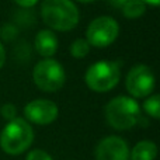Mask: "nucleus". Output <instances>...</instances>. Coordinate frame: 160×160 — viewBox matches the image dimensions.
<instances>
[{"label": "nucleus", "mask_w": 160, "mask_h": 160, "mask_svg": "<svg viewBox=\"0 0 160 160\" xmlns=\"http://www.w3.org/2000/svg\"><path fill=\"white\" fill-rule=\"evenodd\" d=\"M34 142V128L24 117H16L7 121L0 132V148L10 156L27 152Z\"/></svg>", "instance_id": "2"}, {"label": "nucleus", "mask_w": 160, "mask_h": 160, "mask_svg": "<svg viewBox=\"0 0 160 160\" xmlns=\"http://www.w3.org/2000/svg\"><path fill=\"white\" fill-rule=\"evenodd\" d=\"M146 7L148 6L143 3V0H128L124 6H122L121 11L122 16L125 18H139L146 13Z\"/></svg>", "instance_id": "14"}, {"label": "nucleus", "mask_w": 160, "mask_h": 160, "mask_svg": "<svg viewBox=\"0 0 160 160\" xmlns=\"http://www.w3.org/2000/svg\"><path fill=\"white\" fill-rule=\"evenodd\" d=\"M129 145L121 136L108 135L94 149L96 160H129Z\"/></svg>", "instance_id": "9"}, {"label": "nucleus", "mask_w": 160, "mask_h": 160, "mask_svg": "<svg viewBox=\"0 0 160 160\" xmlns=\"http://www.w3.org/2000/svg\"><path fill=\"white\" fill-rule=\"evenodd\" d=\"M107 124L115 131H127L133 128L141 118V105L129 96H117L104 107Z\"/></svg>", "instance_id": "3"}, {"label": "nucleus", "mask_w": 160, "mask_h": 160, "mask_svg": "<svg viewBox=\"0 0 160 160\" xmlns=\"http://www.w3.org/2000/svg\"><path fill=\"white\" fill-rule=\"evenodd\" d=\"M158 158V145L153 141H139L129 150V160H155Z\"/></svg>", "instance_id": "11"}, {"label": "nucleus", "mask_w": 160, "mask_h": 160, "mask_svg": "<svg viewBox=\"0 0 160 160\" xmlns=\"http://www.w3.org/2000/svg\"><path fill=\"white\" fill-rule=\"evenodd\" d=\"M119 35V24L111 16H100L91 20L86 28V39L90 47L104 49L115 42Z\"/></svg>", "instance_id": "6"}, {"label": "nucleus", "mask_w": 160, "mask_h": 160, "mask_svg": "<svg viewBox=\"0 0 160 160\" xmlns=\"http://www.w3.org/2000/svg\"><path fill=\"white\" fill-rule=\"evenodd\" d=\"M31 56H32V45L25 39L18 41L11 49V58H13L14 62H17L20 65L30 62Z\"/></svg>", "instance_id": "13"}, {"label": "nucleus", "mask_w": 160, "mask_h": 160, "mask_svg": "<svg viewBox=\"0 0 160 160\" xmlns=\"http://www.w3.org/2000/svg\"><path fill=\"white\" fill-rule=\"evenodd\" d=\"M142 108H143L145 114L148 117H150L153 119H159L160 118V96L159 94H150V96H148L145 98Z\"/></svg>", "instance_id": "15"}, {"label": "nucleus", "mask_w": 160, "mask_h": 160, "mask_svg": "<svg viewBox=\"0 0 160 160\" xmlns=\"http://www.w3.org/2000/svg\"><path fill=\"white\" fill-rule=\"evenodd\" d=\"M121 80V62L98 61L87 68L84 83L94 93H108Z\"/></svg>", "instance_id": "4"}, {"label": "nucleus", "mask_w": 160, "mask_h": 160, "mask_svg": "<svg viewBox=\"0 0 160 160\" xmlns=\"http://www.w3.org/2000/svg\"><path fill=\"white\" fill-rule=\"evenodd\" d=\"M6 49H4V47H3V42L0 41V69H3V66H4V63H6Z\"/></svg>", "instance_id": "21"}, {"label": "nucleus", "mask_w": 160, "mask_h": 160, "mask_svg": "<svg viewBox=\"0 0 160 160\" xmlns=\"http://www.w3.org/2000/svg\"><path fill=\"white\" fill-rule=\"evenodd\" d=\"M32 82L44 93H56L66 82L63 65L53 58L41 59L32 69Z\"/></svg>", "instance_id": "5"}, {"label": "nucleus", "mask_w": 160, "mask_h": 160, "mask_svg": "<svg viewBox=\"0 0 160 160\" xmlns=\"http://www.w3.org/2000/svg\"><path fill=\"white\" fill-rule=\"evenodd\" d=\"M90 49H91V47L87 42V39L78 38L72 42V45L69 48V52L75 59H84L90 53Z\"/></svg>", "instance_id": "16"}, {"label": "nucleus", "mask_w": 160, "mask_h": 160, "mask_svg": "<svg viewBox=\"0 0 160 160\" xmlns=\"http://www.w3.org/2000/svg\"><path fill=\"white\" fill-rule=\"evenodd\" d=\"M25 160H53V158L42 149H32L28 152Z\"/></svg>", "instance_id": "19"}, {"label": "nucleus", "mask_w": 160, "mask_h": 160, "mask_svg": "<svg viewBox=\"0 0 160 160\" xmlns=\"http://www.w3.org/2000/svg\"><path fill=\"white\" fill-rule=\"evenodd\" d=\"M18 35H20V28L11 21L0 25V41L2 42H13L14 39H17Z\"/></svg>", "instance_id": "17"}, {"label": "nucleus", "mask_w": 160, "mask_h": 160, "mask_svg": "<svg viewBox=\"0 0 160 160\" xmlns=\"http://www.w3.org/2000/svg\"><path fill=\"white\" fill-rule=\"evenodd\" d=\"M155 75L148 65H133L125 76V88L129 97L135 100L146 98L148 96H150L155 90Z\"/></svg>", "instance_id": "7"}, {"label": "nucleus", "mask_w": 160, "mask_h": 160, "mask_svg": "<svg viewBox=\"0 0 160 160\" xmlns=\"http://www.w3.org/2000/svg\"><path fill=\"white\" fill-rule=\"evenodd\" d=\"M0 115L2 118H4L6 121H11L13 118L17 117V107L13 102H4L0 107Z\"/></svg>", "instance_id": "18"}, {"label": "nucleus", "mask_w": 160, "mask_h": 160, "mask_svg": "<svg viewBox=\"0 0 160 160\" xmlns=\"http://www.w3.org/2000/svg\"><path fill=\"white\" fill-rule=\"evenodd\" d=\"M34 49L42 58H52L58 52L59 39L56 37L55 31L45 28L37 32L35 39H34Z\"/></svg>", "instance_id": "10"}, {"label": "nucleus", "mask_w": 160, "mask_h": 160, "mask_svg": "<svg viewBox=\"0 0 160 160\" xmlns=\"http://www.w3.org/2000/svg\"><path fill=\"white\" fill-rule=\"evenodd\" d=\"M143 3L146 6H152V7H158V6H160V0H143Z\"/></svg>", "instance_id": "23"}, {"label": "nucleus", "mask_w": 160, "mask_h": 160, "mask_svg": "<svg viewBox=\"0 0 160 160\" xmlns=\"http://www.w3.org/2000/svg\"><path fill=\"white\" fill-rule=\"evenodd\" d=\"M127 2H128V0H108V3H110L111 7H114V8H119V10H121L122 6H124Z\"/></svg>", "instance_id": "22"}, {"label": "nucleus", "mask_w": 160, "mask_h": 160, "mask_svg": "<svg viewBox=\"0 0 160 160\" xmlns=\"http://www.w3.org/2000/svg\"><path fill=\"white\" fill-rule=\"evenodd\" d=\"M18 7H34L39 0H13Z\"/></svg>", "instance_id": "20"}, {"label": "nucleus", "mask_w": 160, "mask_h": 160, "mask_svg": "<svg viewBox=\"0 0 160 160\" xmlns=\"http://www.w3.org/2000/svg\"><path fill=\"white\" fill-rule=\"evenodd\" d=\"M24 118L34 125H49L56 121L59 115V108L56 102L48 98H35L27 102L22 110Z\"/></svg>", "instance_id": "8"}, {"label": "nucleus", "mask_w": 160, "mask_h": 160, "mask_svg": "<svg viewBox=\"0 0 160 160\" xmlns=\"http://www.w3.org/2000/svg\"><path fill=\"white\" fill-rule=\"evenodd\" d=\"M39 14L49 30L59 32L75 30L80 20L79 8L72 0H42Z\"/></svg>", "instance_id": "1"}, {"label": "nucleus", "mask_w": 160, "mask_h": 160, "mask_svg": "<svg viewBox=\"0 0 160 160\" xmlns=\"http://www.w3.org/2000/svg\"><path fill=\"white\" fill-rule=\"evenodd\" d=\"M76 2L82 3V4H90V3H94V2H97V0H76Z\"/></svg>", "instance_id": "24"}, {"label": "nucleus", "mask_w": 160, "mask_h": 160, "mask_svg": "<svg viewBox=\"0 0 160 160\" xmlns=\"http://www.w3.org/2000/svg\"><path fill=\"white\" fill-rule=\"evenodd\" d=\"M37 11L32 7H18L11 16V22L21 30H30L37 24Z\"/></svg>", "instance_id": "12"}]
</instances>
